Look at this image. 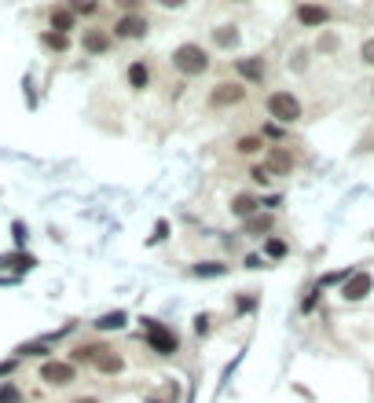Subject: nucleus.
Returning a JSON list of instances; mask_svg holds the SVG:
<instances>
[{"mask_svg": "<svg viewBox=\"0 0 374 403\" xmlns=\"http://www.w3.org/2000/svg\"><path fill=\"white\" fill-rule=\"evenodd\" d=\"M173 67L180 70V74H187V77H194V74H206L209 70V55L202 52V44H180L173 52Z\"/></svg>", "mask_w": 374, "mask_h": 403, "instance_id": "f257e3e1", "label": "nucleus"}, {"mask_svg": "<svg viewBox=\"0 0 374 403\" xmlns=\"http://www.w3.org/2000/svg\"><path fill=\"white\" fill-rule=\"evenodd\" d=\"M268 118H275L279 125H294L301 118V103L290 92H272L268 95Z\"/></svg>", "mask_w": 374, "mask_h": 403, "instance_id": "f03ea898", "label": "nucleus"}, {"mask_svg": "<svg viewBox=\"0 0 374 403\" xmlns=\"http://www.w3.org/2000/svg\"><path fill=\"white\" fill-rule=\"evenodd\" d=\"M242 100H246V85H242V81H220V85L209 92V107H213V110L239 107Z\"/></svg>", "mask_w": 374, "mask_h": 403, "instance_id": "7ed1b4c3", "label": "nucleus"}, {"mask_svg": "<svg viewBox=\"0 0 374 403\" xmlns=\"http://www.w3.org/2000/svg\"><path fill=\"white\" fill-rule=\"evenodd\" d=\"M143 334H147V345L158 352V356H173V352H176V334H173V330H166L161 322L143 319Z\"/></svg>", "mask_w": 374, "mask_h": 403, "instance_id": "20e7f679", "label": "nucleus"}, {"mask_svg": "<svg viewBox=\"0 0 374 403\" xmlns=\"http://www.w3.org/2000/svg\"><path fill=\"white\" fill-rule=\"evenodd\" d=\"M370 289H374L370 271H356V275H349L345 286H341V297H345V301H363Z\"/></svg>", "mask_w": 374, "mask_h": 403, "instance_id": "39448f33", "label": "nucleus"}, {"mask_svg": "<svg viewBox=\"0 0 374 403\" xmlns=\"http://www.w3.org/2000/svg\"><path fill=\"white\" fill-rule=\"evenodd\" d=\"M41 381H48V385H70L74 381V363H59V360H48L44 367H41Z\"/></svg>", "mask_w": 374, "mask_h": 403, "instance_id": "423d86ee", "label": "nucleus"}, {"mask_svg": "<svg viewBox=\"0 0 374 403\" xmlns=\"http://www.w3.org/2000/svg\"><path fill=\"white\" fill-rule=\"evenodd\" d=\"M114 34L125 37V41H136L147 34V19L143 15H125V19H118V26H114Z\"/></svg>", "mask_w": 374, "mask_h": 403, "instance_id": "0eeeda50", "label": "nucleus"}, {"mask_svg": "<svg viewBox=\"0 0 374 403\" xmlns=\"http://www.w3.org/2000/svg\"><path fill=\"white\" fill-rule=\"evenodd\" d=\"M327 19H330L327 8H319V4H298V22H301V26L319 29V26H327Z\"/></svg>", "mask_w": 374, "mask_h": 403, "instance_id": "6e6552de", "label": "nucleus"}, {"mask_svg": "<svg viewBox=\"0 0 374 403\" xmlns=\"http://www.w3.org/2000/svg\"><path fill=\"white\" fill-rule=\"evenodd\" d=\"M265 169L268 172H290L294 169V154H286L283 147H272L268 158H265Z\"/></svg>", "mask_w": 374, "mask_h": 403, "instance_id": "1a4fd4ad", "label": "nucleus"}, {"mask_svg": "<svg viewBox=\"0 0 374 403\" xmlns=\"http://www.w3.org/2000/svg\"><path fill=\"white\" fill-rule=\"evenodd\" d=\"M257 209H261V198H253V195H235L232 198V213L242 217V220H250Z\"/></svg>", "mask_w": 374, "mask_h": 403, "instance_id": "9d476101", "label": "nucleus"}, {"mask_svg": "<svg viewBox=\"0 0 374 403\" xmlns=\"http://www.w3.org/2000/svg\"><path fill=\"white\" fill-rule=\"evenodd\" d=\"M81 44H85V52H92V55H103L107 48H110V34H103V29H88V34H85V41H81Z\"/></svg>", "mask_w": 374, "mask_h": 403, "instance_id": "9b49d317", "label": "nucleus"}, {"mask_svg": "<svg viewBox=\"0 0 374 403\" xmlns=\"http://www.w3.org/2000/svg\"><path fill=\"white\" fill-rule=\"evenodd\" d=\"M125 363H121V356L118 352H110V348H103L100 356H95V370H100V374H118Z\"/></svg>", "mask_w": 374, "mask_h": 403, "instance_id": "f8f14e48", "label": "nucleus"}, {"mask_svg": "<svg viewBox=\"0 0 374 403\" xmlns=\"http://www.w3.org/2000/svg\"><path fill=\"white\" fill-rule=\"evenodd\" d=\"M235 67H239V74L246 77V81H261V77H265V59H257V55H250V59H239Z\"/></svg>", "mask_w": 374, "mask_h": 403, "instance_id": "ddd939ff", "label": "nucleus"}, {"mask_svg": "<svg viewBox=\"0 0 374 403\" xmlns=\"http://www.w3.org/2000/svg\"><path fill=\"white\" fill-rule=\"evenodd\" d=\"M147 81H151V70L143 67V62H133V67H128V85H133L136 92L147 88Z\"/></svg>", "mask_w": 374, "mask_h": 403, "instance_id": "4468645a", "label": "nucleus"}, {"mask_svg": "<svg viewBox=\"0 0 374 403\" xmlns=\"http://www.w3.org/2000/svg\"><path fill=\"white\" fill-rule=\"evenodd\" d=\"M52 29H55V34H62V37H67V29H74V11H67V8L52 11Z\"/></svg>", "mask_w": 374, "mask_h": 403, "instance_id": "2eb2a0df", "label": "nucleus"}, {"mask_svg": "<svg viewBox=\"0 0 374 403\" xmlns=\"http://www.w3.org/2000/svg\"><path fill=\"white\" fill-rule=\"evenodd\" d=\"M95 327L100 330H121L125 327V312H107V315L95 319Z\"/></svg>", "mask_w": 374, "mask_h": 403, "instance_id": "dca6fc26", "label": "nucleus"}, {"mask_svg": "<svg viewBox=\"0 0 374 403\" xmlns=\"http://www.w3.org/2000/svg\"><path fill=\"white\" fill-rule=\"evenodd\" d=\"M213 41H217L220 48H235V44H239V29H235V26H220L217 34H213Z\"/></svg>", "mask_w": 374, "mask_h": 403, "instance_id": "f3484780", "label": "nucleus"}, {"mask_svg": "<svg viewBox=\"0 0 374 403\" xmlns=\"http://www.w3.org/2000/svg\"><path fill=\"white\" fill-rule=\"evenodd\" d=\"M261 147H265V139H261V136H242L235 151H239V154H257Z\"/></svg>", "mask_w": 374, "mask_h": 403, "instance_id": "a211bd4d", "label": "nucleus"}, {"mask_svg": "<svg viewBox=\"0 0 374 403\" xmlns=\"http://www.w3.org/2000/svg\"><path fill=\"white\" fill-rule=\"evenodd\" d=\"M246 231H250V235H265V231H272V217H250V220H246Z\"/></svg>", "mask_w": 374, "mask_h": 403, "instance_id": "6ab92c4d", "label": "nucleus"}, {"mask_svg": "<svg viewBox=\"0 0 374 403\" xmlns=\"http://www.w3.org/2000/svg\"><path fill=\"white\" fill-rule=\"evenodd\" d=\"M224 264H194V275L199 279H213V275H224Z\"/></svg>", "mask_w": 374, "mask_h": 403, "instance_id": "aec40b11", "label": "nucleus"}, {"mask_svg": "<svg viewBox=\"0 0 374 403\" xmlns=\"http://www.w3.org/2000/svg\"><path fill=\"white\" fill-rule=\"evenodd\" d=\"M265 250H268V257H286V242L283 238H268Z\"/></svg>", "mask_w": 374, "mask_h": 403, "instance_id": "412c9836", "label": "nucleus"}, {"mask_svg": "<svg viewBox=\"0 0 374 403\" xmlns=\"http://www.w3.org/2000/svg\"><path fill=\"white\" fill-rule=\"evenodd\" d=\"M319 52H327V55L338 52V37H334V34H323V37H319Z\"/></svg>", "mask_w": 374, "mask_h": 403, "instance_id": "4be33fe9", "label": "nucleus"}, {"mask_svg": "<svg viewBox=\"0 0 374 403\" xmlns=\"http://www.w3.org/2000/svg\"><path fill=\"white\" fill-rule=\"evenodd\" d=\"M0 403H19V389H15V385H4V389H0Z\"/></svg>", "mask_w": 374, "mask_h": 403, "instance_id": "5701e85b", "label": "nucleus"}, {"mask_svg": "<svg viewBox=\"0 0 374 403\" xmlns=\"http://www.w3.org/2000/svg\"><path fill=\"white\" fill-rule=\"evenodd\" d=\"M44 44H48V48H59V52H62V48H67V37H62V34H44Z\"/></svg>", "mask_w": 374, "mask_h": 403, "instance_id": "b1692460", "label": "nucleus"}, {"mask_svg": "<svg viewBox=\"0 0 374 403\" xmlns=\"http://www.w3.org/2000/svg\"><path fill=\"white\" fill-rule=\"evenodd\" d=\"M360 55H363V62H367V67H374V37H370V41H363Z\"/></svg>", "mask_w": 374, "mask_h": 403, "instance_id": "393cba45", "label": "nucleus"}, {"mask_svg": "<svg viewBox=\"0 0 374 403\" xmlns=\"http://www.w3.org/2000/svg\"><path fill=\"white\" fill-rule=\"evenodd\" d=\"M250 176H253V180H257V184H261V187H265V184H268V180H272V172H268V169H265V165H257V169H253V172H250Z\"/></svg>", "mask_w": 374, "mask_h": 403, "instance_id": "a878e982", "label": "nucleus"}, {"mask_svg": "<svg viewBox=\"0 0 374 403\" xmlns=\"http://www.w3.org/2000/svg\"><path fill=\"white\" fill-rule=\"evenodd\" d=\"M194 330L206 334V330H209V315H199V319H194Z\"/></svg>", "mask_w": 374, "mask_h": 403, "instance_id": "bb28decb", "label": "nucleus"}, {"mask_svg": "<svg viewBox=\"0 0 374 403\" xmlns=\"http://www.w3.org/2000/svg\"><path fill=\"white\" fill-rule=\"evenodd\" d=\"M74 11H81V15H92V11H95V4H74Z\"/></svg>", "mask_w": 374, "mask_h": 403, "instance_id": "cd10ccee", "label": "nucleus"}, {"mask_svg": "<svg viewBox=\"0 0 374 403\" xmlns=\"http://www.w3.org/2000/svg\"><path fill=\"white\" fill-rule=\"evenodd\" d=\"M74 403H100V399H92V396H81V399H74Z\"/></svg>", "mask_w": 374, "mask_h": 403, "instance_id": "c85d7f7f", "label": "nucleus"}]
</instances>
